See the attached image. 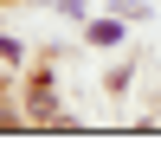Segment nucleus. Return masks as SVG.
<instances>
[{
    "label": "nucleus",
    "mask_w": 161,
    "mask_h": 161,
    "mask_svg": "<svg viewBox=\"0 0 161 161\" xmlns=\"http://www.w3.org/2000/svg\"><path fill=\"white\" fill-rule=\"evenodd\" d=\"M32 116H39V123H52V116H58V97H52L45 77H32Z\"/></svg>",
    "instance_id": "nucleus-1"
}]
</instances>
